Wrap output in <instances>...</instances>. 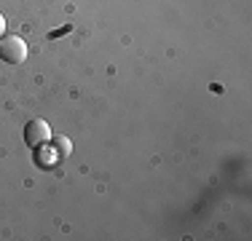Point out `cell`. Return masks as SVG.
<instances>
[{"mask_svg": "<svg viewBox=\"0 0 252 241\" xmlns=\"http://www.w3.org/2000/svg\"><path fill=\"white\" fill-rule=\"evenodd\" d=\"M0 59L8 64H22L27 59V43L16 35H5L0 38Z\"/></svg>", "mask_w": 252, "mask_h": 241, "instance_id": "obj_1", "label": "cell"}, {"mask_svg": "<svg viewBox=\"0 0 252 241\" xmlns=\"http://www.w3.org/2000/svg\"><path fill=\"white\" fill-rule=\"evenodd\" d=\"M51 140V129L43 118H32L30 123L25 126V142L30 148H43L46 142Z\"/></svg>", "mask_w": 252, "mask_h": 241, "instance_id": "obj_2", "label": "cell"}, {"mask_svg": "<svg viewBox=\"0 0 252 241\" xmlns=\"http://www.w3.org/2000/svg\"><path fill=\"white\" fill-rule=\"evenodd\" d=\"M54 161H57V150L51 153V148H43L35 153V164L38 166H54Z\"/></svg>", "mask_w": 252, "mask_h": 241, "instance_id": "obj_3", "label": "cell"}, {"mask_svg": "<svg viewBox=\"0 0 252 241\" xmlns=\"http://www.w3.org/2000/svg\"><path fill=\"white\" fill-rule=\"evenodd\" d=\"M54 140V150H57V155H70L73 153V142L67 140V137H51Z\"/></svg>", "mask_w": 252, "mask_h": 241, "instance_id": "obj_4", "label": "cell"}, {"mask_svg": "<svg viewBox=\"0 0 252 241\" xmlns=\"http://www.w3.org/2000/svg\"><path fill=\"white\" fill-rule=\"evenodd\" d=\"M3 30H5V19H3V14H0V35H3Z\"/></svg>", "mask_w": 252, "mask_h": 241, "instance_id": "obj_5", "label": "cell"}]
</instances>
